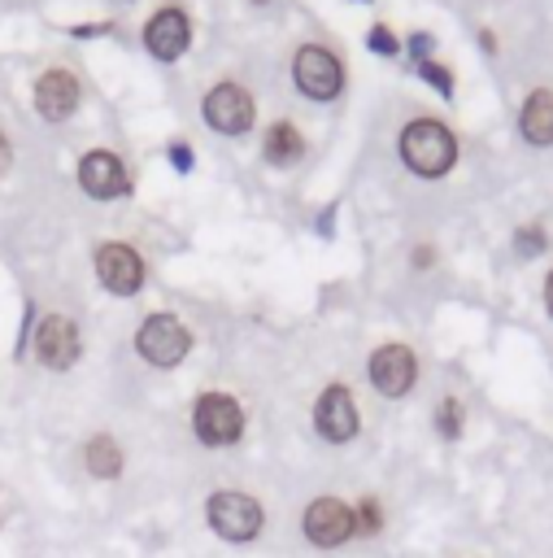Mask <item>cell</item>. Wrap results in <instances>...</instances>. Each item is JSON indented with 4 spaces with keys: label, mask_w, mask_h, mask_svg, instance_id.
Instances as JSON below:
<instances>
[{
    "label": "cell",
    "mask_w": 553,
    "mask_h": 558,
    "mask_svg": "<svg viewBox=\"0 0 553 558\" xmlns=\"http://www.w3.org/2000/svg\"><path fill=\"white\" fill-rule=\"evenodd\" d=\"M401 157H405V166H409L414 174L440 179V174L453 166V157H457L453 131H448L444 122H435V118H418V122H409V126L401 131Z\"/></svg>",
    "instance_id": "1"
},
{
    "label": "cell",
    "mask_w": 553,
    "mask_h": 558,
    "mask_svg": "<svg viewBox=\"0 0 553 558\" xmlns=\"http://www.w3.org/2000/svg\"><path fill=\"white\" fill-rule=\"evenodd\" d=\"M192 427L205 445H235L239 432H244V410L226 392H205L192 410Z\"/></svg>",
    "instance_id": "2"
},
{
    "label": "cell",
    "mask_w": 553,
    "mask_h": 558,
    "mask_svg": "<svg viewBox=\"0 0 553 558\" xmlns=\"http://www.w3.org/2000/svg\"><path fill=\"white\" fill-rule=\"evenodd\" d=\"M209 527L226 541H253L261 532V506L248 493H213L205 501Z\"/></svg>",
    "instance_id": "3"
},
{
    "label": "cell",
    "mask_w": 553,
    "mask_h": 558,
    "mask_svg": "<svg viewBox=\"0 0 553 558\" xmlns=\"http://www.w3.org/2000/svg\"><path fill=\"white\" fill-rule=\"evenodd\" d=\"M135 349H139L152 366H174V362H183V357H187L192 336H187V327H183L174 314H152V318L139 327Z\"/></svg>",
    "instance_id": "4"
},
{
    "label": "cell",
    "mask_w": 553,
    "mask_h": 558,
    "mask_svg": "<svg viewBox=\"0 0 553 558\" xmlns=\"http://www.w3.org/2000/svg\"><path fill=\"white\" fill-rule=\"evenodd\" d=\"M300 527H305V536H309L314 545L335 549V545H344V541L357 532V510L344 506V501H335V497H318V501L305 506Z\"/></svg>",
    "instance_id": "5"
},
{
    "label": "cell",
    "mask_w": 553,
    "mask_h": 558,
    "mask_svg": "<svg viewBox=\"0 0 553 558\" xmlns=\"http://www.w3.org/2000/svg\"><path fill=\"white\" fill-rule=\"evenodd\" d=\"M296 87L305 92V96H314V100H331V96H340V87H344V70H340V61L327 52V48H318V44H305L300 52H296Z\"/></svg>",
    "instance_id": "6"
},
{
    "label": "cell",
    "mask_w": 553,
    "mask_h": 558,
    "mask_svg": "<svg viewBox=\"0 0 553 558\" xmlns=\"http://www.w3.org/2000/svg\"><path fill=\"white\" fill-rule=\"evenodd\" d=\"M205 122H209L213 131H222V135L248 131V122H253V96H248L244 87H235V83L213 87V92L205 96Z\"/></svg>",
    "instance_id": "7"
},
{
    "label": "cell",
    "mask_w": 553,
    "mask_h": 558,
    "mask_svg": "<svg viewBox=\"0 0 553 558\" xmlns=\"http://www.w3.org/2000/svg\"><path fill=\"white\" fill-rule=\"evenodd\" d=\"M414 375H418V362H414V353L405 344L374 349V357H370V384L383 397H405L414 388Z\"/></svg>",
    "instance_id": "8"
},
{
    "label": "cell",
    "mask_w": 553,
    "mask_h": 558,
    "mask_svg": "<svg viewBox=\"0 0 553 558\" xmlns=\"http://www.w3.org/2000/svg\"><path fill=\"white\" fill-rule=\"evenodd\" d=\"M96 275H100V283H105L109 292L131 296V292H139V283H144V262H139L135 248H126V244H100V248H96Z\"/></svg>",
    "instance_id": "9"
},
{
    "label": "cell",
    "mask_w": 553,
    "mask_h": 558,
    "mask_svg": "<svg viewBox=\"0 0 553 558\" xmlns=\"http://www.w3.org/2000/svg\"><path fill=\"white\" fill-rule=\"evenodd\" d=\"M314 423H318V432L327 436V440H353L357 436V405H353V392L344 388V384H331L322 397H318V405H314Z\"/></svg>",
    "instance_id": "10"
},
{
    "label": "cell",
    "mask_w": 553,
    "mask_h": 558,
    "mask_svg": "<svg viewBox=\"0 0 553 558\" xmlns=\"http://www.w3.org/2000/svg\"><path fill=\"white\" fill-rule=\"evenodd\" d=\"M35 357L52 371H65L74 357H78V327L61 314H48L35 331Z\"/></svg>",
    "instance_id": "11"
},
{
    "label": "cell",
    "mask_w": 553,
    "mask_h": 558,
    "mask_svg": "<svg viewBox=\"0 0 553 558\" xmlns=\"http://www.w3.org/2000/svg\"><path fill=\"white\" fill-rule=\"evenodd\" d=\"M78 183H83L87 196H100V201L122 196L131 187V179H126V170L113 153H87L83 166H78Z\"/></svg>",
    "instance_id": "12"
},
{
    "label": "cell",
    "mask_w": 553,
    "mask_h": 558,
    "mask_svg": "<svg viewBox=\"0 0 553 558\" xmlns=\"http://www.w3.org/2000/svg\"><path fill=\"white\" fill-rule=\"evenodd\" d=\"M187 39H192V26H187V17H183L179 9H161V13L144 26V44H148V52L161 57V61H174V57L187 48Z\"/></svg>",
    "instance_id": "13"
},
{
    "label": "cell",
    "mask_w": 553,
    "mask_h": 558,
    "mask_svg": "<svg viewBox=\"0 0 553 558\" xmlns=\"http://www.w3.org/2000/svg\"><path fill=\"white\" fill-rule=\"evenodd\" d=\"M74 105H78V83H74V74H65V70H48V74L35 83V109H39L48 122L70 118Z\"/></svg>",
    "instance_id": "14"
},
{
    "label": "cell",
    "mask_w": 553,
    "mask_h": 558,
    "mask_svg": "<svg viewBox=\"0 0 553 558\" xmlns=\"http://www.w3.org/2000/svg\"><path fill=\"white\" fill-rule=\"evenodd\" d=\"M518 131L527 144L536 148H549L553 144V92H531L527 105H523V118H518Z\"/></svg>",
    "instance_id": "15"
},
{
    "label": "cell",
    "mask_w": 553,
    "mask_h": 558,
    "mask_svg": "<svg viewBox=\"0 0 553 558\" xmlns=\"http://www.w3.org/2000/svg\"><path fill=\"white\" fill-rule=\"evenodd\" d=\"M87 471L96 480H113L122 471V449L109 440V436H91L87 440Z\"/></svg>",
    "instance_id": "16"
},
{
    "label": "cell",
    "mask_w": 553,
    "mask_h": 558,
    "mask_svg": "<svg viewBox=\"0 0 553 558\" xmlns=\"http://www.w3.org/2000/svg\"><path fill=\"white\" fill-rule=\"evenodd\" d=\"M266 157H270L274 166H287V161H296V157H300V135H296V126H287V122H274V126L266 131Z\"/></svg>",
    "instance_id": "17"
},
{
    "label": "cell",
    "mask_w": 553,
    "mask_h": 558,
    "mask_svg": "<svg viewBox=\"0 0 553 558\" xmlns=\"http://www.w3.org/2000/svg\"><path fill=\"white\" fill-rule=\"evenodd\" d=\"M435 427H440V436H448V440L462 432V405H457L453 397L440 401V410H435Z\"/></svg>",
    "instance_id": "18"
},
{
    "label": "cell",
    "mask_w": 553,
    "mask_h": 558,
    "mask_svg": "<svg viewBox=\"0 0 553 558\" xmlns=\"http://www.w3.org/2000/svg\"><path fill=\"white\" fill-rule=\"evenodd\" d=\"M514 244H518V253H523V257H531V253H540V248H544V231L527 227V231H518V240H514Z\"/></svg>",
    "instance_id": "19"
},
{
    "label": "cell",
    "mask_w": 553,
    "mask_h": 558,
    "mask_svg": "<svg viewBox=\"0 0 553 558\" xmlns=\"http://www.w3.org/2000/svg\"><path fill=\"white\" fill-rule=\"evenodd\" d=\"M357 514H361V519H357V527H366V532H379V506H374V501H366Z\"/></svg>",
    "instance_id": "20"
},
{
    "label": "cell",
    "mask_w": 553,
    "mask_h": 558,
    "mask_svg": "<svg viewBox=\"0 0 553 558\" xmlns=\"http://www.w3.org/2000/svg\"><path fill=\"white\" fill-rule=\"evenodd\" d=\"M370 48H379V52H392V48H396L392 35H388V26H374V31H370Z\"/></svg>",
    "instance_id": "21"
},
{
    "label": "cell",
    "mask_w": 553,
    "mask_h": 558,
    "mask_svg": "<svg viewBox=\"0 0 553 558\" xmlns=\"http://www.w3.org/2000/svg\"><path fill=\"white\" fill-rule=\"evenodd\" d=\"M427 78H431V83H440V87H444V92H448V74H444V70H440V65H427Z\"/></svg>",
    "instance_id": "22"
},
{
    "label": "cell",
    "mask_w": 553,
    "mask_h": 558,
    "mask_svg": "<svg viewBox=\"0 0 553 558\" xmlns=\"http://www.w3.org/2000/svg\"><path fill=\"white\" fill-rule=\"evenodd\" d=\"M4 166H9V140L0 135V174H4Z\"/></svg>",
    "instance_id": "23"
},
{
    "label": "cell",
    "mask_w": 553,
    "mask_h": 558,
    "mask_svg": "<svg viewBox=\"0 0 553 558\" xmlns=\"http://www.w3.org/2000/svg\"><path fill=\"white\" fill-rule=\"evenodd\" d=\"M544 305H549V314H553V270H549V283H544Z\"/></svg>",
    "instance_id": "24"
}]
</instances>
